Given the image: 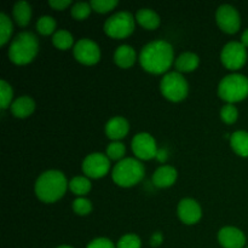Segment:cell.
<instances>
[{
	"instance_id": "obj_12",
	"label": "cell",
	"mask_w": 248,
	"mask_h": 248,
	"mask_svg": "<svg viewBox=\"0 0 248 248\" xmlns=\"http://www.w3.org/2000/svg\"><path fill=\"white\" fill-rule=\"evenodd\" d=\"M216 21L219 28L228 34L236 33L241 26V18L237 10L228 4L220 5L218 7L216 12Z\"/></svg>"
},
{
	"instance_id": "obj_16",
	"label": "cell",
	"mask_w": 248,
	"mask_h": 248,
	"mask_svg": "<svg viewBox=\"0 0 248 248\" xmlns=\"http://www.w3.org/2000/svg\"><path fill=\"white\" fill-rule=\"evenodd\" d=\"M177 179V170L174 167L164 165L160 166L153 174V183L157 188H169Z\"/></svg>"
},
{
	"instance_id": "obj_4",
	"label": "cell",
	"mask_w": 248,
	"mask_h": 248,
	"mask_svg": "<svg viewBox=\"0 0 248 248\" xmlns=\"http://www.w3.org/2000/svg\"><path fill=\"white\" fill-rule=\"evenodd\" d=\"M144 166L140 160L133 159V157H126V159L120 160L114 166L111 178L119 186L130 188V186L140 183L144 177Z\"/></svg>"
},
{
	"instance_id": "obj_18",
	"label": "cell",
	"mask_w": 248,
	"mask_h": 248,
	"mask_svg": "<svg viewBox=\"0 0 248 248\" xmlns=\"http://www.w3.org/2000/svg\"><path fill=\"white\" fill-rule=\"evenodd\" d=\"M136 58L137 55L135 48L130 45H120L114 52V62L124 69L132 67L136 62Z\"/></svg>"
},
{
	"instance_id": "obj_19",
	"label": "cell",
	"mask_w": 248,
	"mask_h": 248,
	"mask_svg": "<svg viewBox=\"0 0 248 248\" xmlns=\"http://www.w3.org/2000/svg\"><path fill=\"white\" fill-rule=\"evenodd\" d=\"M200 64V58L194 52H183L178 56V58L174 62L177 68V72L179 73H189L195 70Z\"/></svg>"
},
{
	"instance_id": "obj_5",
	"label": "cell",
	"mask_w": 248,
	"mask_h": 248,
	"mask_svg": "<svg viewBox=\"0 0 248 248\" xmlns=\"http://www.w3.org/2000/svg\"><path fill=\"white\" fill-rule=\"evenodd\" d=\"M218 96L223 101L232 104L248 96V78L242 74H229L220 80Z\"/></svg>"
},
{
	"instance_id": "obj_27",
	"label": "cell",
	"mask_w": 248,
	"mask_h": 248,
	"mask_svg": "<svg viewBox=\"0 0 248 248\" xmlns=\"http://www.w3.org/2000/svg\"><path fill=\"white\" fill-rule=\"evenodd\" d=\"M12 97H14V91H12L11 85L7 84L5 80H1L0 81V106L2 110H5L9 106L11 107Z\"/></svg>"
},
{
	"instance_id": "obj_36",
	"label": "cell",
	"mask_w": 248,
	"mask_h": 248,
	"mask_svg": "<svg viewBox=\"0 0 248 248\" xmlns=\"http://www.w3.org/2000/svg\"><path fill=\"white\" fill-rule=\"evenodd\" d=\"M162 241H164V235L160 232H154L152 235V237H150V245H152V247H159L162 244Z\"/></svg>"
},
{
	"instance_id": "obj_7",
	"label": "cell",
	"mask_w": 248,
	"mask_h": 248,
	"mask_svg": "<svg viewBox=\"0 0 248 248\" xmlns=\"http://www.w3.org/2000/svg\"><path fill=\"white\" fill-rule=\"evenodd\" d=\"M103 28L110 38L124 39L132 34L135 29V17L127 11L116 12L107 19Z\"/></svg>"
},
{
	"instance_id": "obj_6",
	"label": "cell",
	"mask_w": 248,
	"mask_h": 248,
	"mask_svg": "<svg viewBox=\"0 0 248 248\" xmlns=\"http://www.w3.org/2000/svg\"><path fill=\"white\" fill-rule=\"evenodd\" d=\"M160 90L165 98L172 102H181L188 96L189 85L186 78L179 72L165 74L160 82Z\"/></svg>"
},
{
	"instance_id": "obj_11",
	"label": "cell",
	"mask_w": 248,
	"mask_h": 248,
	"mask_svg": "<svg viewBox=\"0 0 248 248\" xmlns=\"http://www.w3.org/2000/svg\"><path fill=\"white\" fill-rule=\"evenodd\" d=\"M74 57L78 62L86 65L96 64L101 60V50L99 46L91 39H80L73 48Z\"/></svg>"
},
{
	"instance_id": "obj_21",
	"label": "cell",
	"mask_w": 248,
	"mask_h": 248,
	"mask_svg": "<svg viewBox=\"0 0 248 248\" xmlns=\"http://www.w3.org/2000/svg\"><path fill=\"white\" fill-rule=\"evenodd\" d=\"M230 144L232 150L242 157H248V132L236 131L230 136Z\"/></svg>"
},
{
	"instance_id": "obj_8",
	"label": "cell",
	"mask_w": 248,
	"mask_h": 248,
	"mask_svg": "<svg viewBox=\"0 0 248 248\" xmlns=\"http://www.w3.org/2000/svg\"><path fill=\"white\" fill-rule=\"evenodd\" d=\"M220 61L230 70H237L245 65L247 61V50L241 41H230L220 52Z\"/></svg>"
},
{
	"instance_id": "obj_25",
	"label": "cell",
	"mask_w": 248,
	"mask_h": 248,
	"mask_svg": "<svg viewBox=\"0 0 248 248\" xmlns=\"http://www.w3.org/2000/svg\"><path fill=\"white\" fill-rule=\"evenodd\" d=\"M12 22L7 17L6 14L1 12L0 14V45L4 46L9 41L10 36L12 34Z\"/></svg>"
},
{
	"instance_id": "obj_37",
	"label": "cell",
	"mask_w": 248,
	"mask_h": 248,
	"mask_svg": "<svg viewBox=\"0 0 248 248\" xmlns=\"http://www.w3.org/2000/svg\"><path fill=\"white\" fill-rule=\"evenodd\" d=\"M167 157H169V152H167V149H165V148L157 149L156 159L159 160L160 162H165L167 160Z\"/></svg>"
},
{
	"instance_id": "obj_34",
	"label": "cell",
	"mask_w": 248,
	"mask_h": 248,
	"mask_svg": "<svg viewBox=\"0 0 248 248\" xmlns=\"http://www.w3.org/2000/svg\"><path fill=\"white\" fill-rule=\"evenodd\" d=\"M86 248H116L115 245L107 237H98L94 239L87 245Z\"/></svg>"
},
{
	"instance_id": "obj_13",
	"label": "cell",
	"mask_w": 248,
	"mask_h": 248,
	"mask_svg": "<svg viewBox=\"0 0 248 248\" xmlns=\"http://www.w3.org/2000/svg\"><path fill=\"white\" fill-rule=\"evenodd\" d=\"M177 212H178L179 219L184 224L188 225L198 223L201 219V216H202L200 205L194 199H183V200L179 201Z\"/></svg>"
},
{
	"instance_id": "obj_3",
	"label": "cell",
	"mask_w": 248,
	"mask_h": 248,
	"mask_svg": "<svg viewBox=\"0 0 248 248\" xmlns=\"http://www.w3.org/2000/svg\"><path fill=\"white\" fill-rule=\"evenodd\" d=\"M39 51L36 36L31 31H22L17 34L9 48V58L15 64L23 65L35 58Z\"/></svg>"
},
{
	"instance_id": "obj_29",
	"label": "cell",
	"mask_w": 248,
	"mask_h": 248,
	"mask_svg": "<svg viewBox=\"0 0 248 248\" xmlns=\"http://www.w3.org/2000/svg\"><path fill=\"white\" fill-rule=\"evenodd\" d=\"M126 153V148L124 145V143L119 142V140H114L107 147V156L109 157V160H123L124 155Z\"/></svg>"
},
{
	"instance_id": "obj_28",
	"label": "cell",
	"mask_w": 248,
	"mask_h": 248,
	"mask_svg": "<svg viewBox=\"0 0 248 248\" xmlns=\"http://www.w3.org/2000/svg\"><path fill=\"white\" fill-rule=\"evenodd\" d=\"M92 7L90 2H85V1H80V2H75L74 5L70 9V12H72V16L74 17L75 19L78 21H82L86 17H89V15L91 14Z\"/></svg>"
},
{
	"instance_id": "obj_30",
	"label": "cell",
	"mask_w": 248,
	"mask_h": 248,
	"mask_svg": "<svg viewBox=\"0 0 248 248\" xmlns=\"http://www.w3.org/2000/svg\"><path fill=\"white\" fill-rule=\"evenodd\" d=\"M239 118V111L234 104H225L222 109H220V119L224 121L225 124H234Z\"/></svg>"
},
{
	"instance_id": "obj_32",
	"label": "cell",
	"mask_w": 248,
	"mask_h": 248,
	"mask_svg": "<svg viewBox=\"0 0 248 248\" xmlns=\"http://www.w3.org/2000/svg\"><path fill=\"white\" fill-rule=\"evenodd\" d=\"M142 247V241L140 236L135 234L124 235L116 244V248H140Z\"/></svg>"
},
{
	"instance_id": "obj_9",
	"label": "cell",
	"mask_w": 248,
	"mask_h": 248,
	"mask_svg": "<svg viewBox=\"0 0 248 248\" xmlns=\"http://www.w3.org/2000/svg\"><path fill=\"white\" fill-rule=\"evenodd\" d=\"M110 169V160L107 154L92 153L87 155L82 161V172L87 178H102L108 173Z\"/></svg>"
},
{
	"instance_id": "obj_38",
	"label": "cell",
	"mask_w": 248,
	"mask_h": 248,
	"mask_svg": "<svg viewBox=\"0 0 248 248\" xmlns=\"http://www.w3.org/2000/svg\"><path fill=\"white\" fill-rule=\"evenodd\" d=\"M241 43L245 47H248V28L242 33L241 35Z\"/></svg>"
},
{
	"instance_id": "obj_35",
	"label": "cell",
	"mask_w": 248,
	"mask_h": 248,
	"mask_svg": "<svg viewBox=\"0 0 248 248\" xmlns=\"http://www.w3.org/2000/svg\"><path fill=\"white\" fill-rule=\"evenodd\" d=\"M48 5L55 10H64L70 5V0H50Z\"/></svg>"
},
{
	"instance_id": "obj_2",
	"label": "cell",
	"mask_w": 248,
	"mask_h": 248,
	"mask_svg": "<svg viewBox=\"0 0 248 248\" xmlns=\"http://www.w3.org/2000/svg\"><path fill=\"white\" fill-rule=\"evenodd\" d=\"M69 186L67 178L61 171L50 170L39 176L35 182V194L39 200L52 203L60 200Z\"/></svg>"
},
{
	"instance_id": "obj_14",
	"label": "cell",
	"mask_w": 248,
	"mask_h": 248,
	"mask_svg": "<svg viewBox=\"0 0 248 248\" xmlns=\"http://www.w3.org/2000/svg\"><path fill=\"white\" fill-rule=\"evenodd\" d=\"M218 241L224 248H242L246 244V236L235 227H224L218 232Z\"/></svg>"
},
{
	"instance_id": "obj_1",
	"label": "cell",
	"mask_w": 248,
	"mask_h": 248,
	"mask_svg": "<svg viewBox=\"0 0 248 248\" xmlns=\"http://www.w3.org/2000/svg\"><path fill=\"white\" fill-rule=\"evenodd\" d=\"M173 47L165 40H154L143 46L140 53V65L152 74H164L173 63Z\"/></svg>"
},
{
	"instance_id": "obj_23",
	"label": "cell",
	"mask_w": 248,
	"mask_h": 248,
	"mask_svg": "<svg viewBox=\"0 0 248 248\" xmlns=\"http://www.w3.org/2000/svg\"><path fill=\"white\" fill-rule=\"evenodd\" d=\"M69 189L73 194H75L79 198H84V195L90 193L91 190V182L87 177L78 176L74 177L69 182Z\"/></svg>"
},
{
	"instance_id": "obj_26",
	"label": "cell",
	"mask_w": 248,
	"mask_h": 248,
	"mask_svg": "<svg viewBox=\"0 0 248 248\" xmlns=\"http://www.w3.org/2000/svg\"><path fill=\"white\" fill-rule=\"evenodd\" d=\"M36 29L43 35H50L56 29V21L51 16H41L36 22ZM55 34V33H53Z\"/></svg>"
},
{
	"instance_id": "obj_10",
	"label": "cell",
	"mask_w": 248,
	"mask_h": 248,
	"mask_svg": "<svg viewBox=\"0 0 248 248\" xmlns=\"http://www.w3.org/2000/svg\"><path fill=\"white\" fill-rule=\"evenodd\" d=\"M131 147H132V152L137 159L152 160L154 159V157H156V140H155L154 137H153L152 135H149V133H137V135L132 138Z\"/></svg>"
},
{
	"instance_id": "obj_24",
	"label": "cell",
	"mask_w": 248,
	"mask_h": 248,
	"mask_svg": "<svg viewBox=\"0 0 248 248\" xmlns=\"http://www.w3.org/2000/svg\"><path fill=\"white\" fill-rule=\"evenodd\" d=\"M52 44L60 50H68L74 44V38L68 31L60 29V31H55V34H53Z\"/></svg>"
},
{
	"instance_id": "obj_20",
	"label": "cell",
	"mask_w": 248,
	"mask_h": 248,
	"mask_svg": "<svg viewBox=\"0 0 248 248\" xmlns=\"http://www.w3.org/2000/svg\"><path fill=\"white\" fill-rule=\"evenodd\" d=\"M136 19L143 28L149 31L156 29L160 26L159 15L152 9H140L136 14Z\"/></svg>"
},
{
	"instance_id": "obj_15",
	"label": "cell",
	"mask_w": 248,
	"mask_h": 248,
	"mask_svg": "<svg viewBox=\"0 0 248 248\" xmlns=\"http://www.w3.org/2000/svg\"><path fill=\"white\" fill-rule=\"evenodd\" d=\"M130 130L128 121L123 116H114L106 124V135L111 140H123Z\"/></svg>"
},
{
	"instance_id": "obj_40",
	"label": "cell",
	"mask_w": 248,
	"mask_h": 248,
	"mask_svg": "<svg viewBox=\"0 0 248 248\" xmlns=\"http://www.w3.org/2000/svg\"><path fill=\"white\" fill-rule=\"evenodd\" d=\"M246 248H248V247H246Z\"/></svg>"
},
{
	"instance_id": "obj_33",
	"label": "cell",
	"mask_w": 248,
	"mask_h": 248,
	"mask_svg": "<svg viewBox=\"0 0 248 248\" xmlns=\"http://www.w3.org/2000/svg\"><path fill=\"white\" fill-rule=\"evenodd\" d=\"M92 10L99 14H106V12L110 11L114 7L118 6L119 2L116 0H92L91 2Z\"/></svg>"
},
{
	"instance_id": "obj_22",
	"label": "cell",
	"mask_w": 248,
	"mask_h": 248,
	"mask_svg": "<svg viewBox=\"0 0 248 248\" xmlns=\"http://www.w3.org/2000/svg\"><path fill=\"white\" fill-rule=\"evenodd\" d=\"M12 14H14L15 21L19 27H26L28 26L31 18V6L23 0L17 1L15 4L14 10H12Z\"/></svg>"
},
{
	"instance_id": "obj_17",
	"label": "cell",
	"mask_w": 248,
	"mask_h": 248,
	"mask_svg": "<svg viewBox=\"0 0 248 248\" xmlns=\"http://www.w3.org/2000/svg\"><path fill=\"white\" fill-rule=\"evenodd\" d=\"M11 113L15 118L24 119L31 115L35 109V102L29 96H21L15 99L11 104Z\"/></svg>"
},
{
	"instance_id": "obj_39",
	"label": "cell",
	"mask_w": 248,
	"mask_h": 248,
	"mask_svg": "<svg viewBox=\"0 0 248 248\" xmlns=\"http://www.w3.org/2000/svg\"><path fill=\"white\" fill-rule=\"evenodd\" d=\"M57 248H73V247L67 246V245H63V246H60V247H57Z\"/></svg>"
},
{
	"instance_id": "obj_31",
	"label": "cell",
	"mask_w": 248,
	"mask_h": 248,
	"mask_svg": "<svg viewBox=\"0 0 248 248\" xmlns=\"http://www.w3.org/2000/svg\"><path fill=\"white\" fill-rule=\"evenodd\" d=\"M73 210L77 215L86 216L91 213L92 203L89 199L86 198H78L73 201Z\"/></svg>"
}]
</instances>
